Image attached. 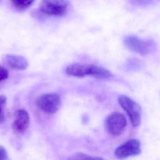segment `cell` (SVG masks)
I'll use <instances>...</instances> for the list:
<instances>
[{
  "mask_svg": "<svg viewBox=\"0 0 160 160\" xmlns=\"http://www.w3.org/2000/svg\"><path fill=\"white\" fill-rule=\"evenodd\" d=\"M141 150L140 141L137 139H131L119 146L115 150L114 155L119 159H125L139 154Z\"/></svg>",
  "mask_w": 160,
  "mask_h": 160,
  "instance_id": "6",
  "label": "cell"
},
{
  "mask_svg": "<svg viewBox=\"0 0 160 160\" xmlns=\"http://www.w3.org/2000/svg\"><path fill=\"white\" fill-rule=\"evenodd\" d=\"M118 102L126 112L129 121L134 127L139 125L141 119V108L133 99L126 95H121L118 98Z\"/></svg>",
  "mask_w": 160,
  "mask_h": 160,
  "instance_id": "2",
  "label": "cell"
},
{
  "mask_svg": "<svg viewBox=\"0 0 160 160\" xmlns=\"http://www.w3.org/2000/svg\"><path fill=\"white\" fill-rule=\"evenodd\" d=\"M130 3L137 6L145 7L151 4L152 2V0H128Z\"/></svg>",
  "mask_w": 160,
  "mask_h": 160,
  "instance_id": "13",
  "label": "cell"
},
{
  "mask_svg": "<svg viewBox=\"0 0 160 160\" xmlns=\"http://www.w3.org/2000/svg\"><path fill=\"white\" fill-rule=\"evenodd\" d=\"M4 59L8 66L15 70H24L28 66L26 59L19 55L7 54Z\"/></svg>",
  "mask_w": 160,
  "mask_h": 160,
  "instance_id": "8",
  "label": "cell"
},
{
  "mask_svg": "<svg viewBox=\"0 0 160 160\" xmlns=\"http://www.w3.org/2000/svg\"><path fill=\"white\" fill-rule=\"evenodd\" d=\"M34 0H11L12 6L18 11H22L27 9L33 3Z\"/></svg>",
  "mask_w": 160,
  "mask_h": 160,
  "instance_id": "11",
  "label": "cell"
},
{
  "mask_svg": "<svg viewBox=\"0 0 160 160\" xmlns=\"http://www.w3.org/2000/svg\"><path fill=\"white\" fill-rule=\"evenodd\" d=\"M36 104L46 114H53L59 110L61 104V98L57 93H46L38 97Z\"/></svg>",
  "mask_w": 160,
  "mask_h": 160,
  "instance_id": "3",
  "label": "cell"
},
{
  "mask_svg": "<svg viewBox=\"0 0 160 160\" xmlns=\"http://www.w3.org/2000/svg\"><path fill=\"white\" fill-rule=\"evenodd\" d=\"M9 71L5 68L0 66V82L8 78Z\"/></svg>",
  "mask_w": 160,
  "mask_h": 160,
  "instance_id": "14",
  "label": "cell"
},
{
  "mask_svg": "<svg viewBox=\"0 0 160 160\" xmlns=\"http://www.w3.org/2000/svg\"><path fill=\"white\" fill-rule=\"evenodd\" d=\"M68 0H42L39 11L46 15L61 17L66 15L69 10Z\"/></svg>",
  "mask_w": 160,
  "mask_h": 160,
  "instance_id": "1",
  "label": "cell"
},
{
  "mask_svg": "<svg viewBox=\"0 0 160 160\" xmlns=\"http://www.w3.org/2000/svg\"><path fill=\"white\" fill-rule=\"evenodd\" d=\"M8 159V154L6 149L0 146V160H5Z\"/></svg>",
  "mask_w": 160,
  "mask_h": 160,
  "instance_id": "15",
  "label": "cell"
},
{
  "mask_svg": "<svg viewBox=\"0 0 160 160\" xmlns=\"http://www.w3.org/2000/svg\"><path fill=\"white\" fill-rule=\"evenodd\" d=\"M29 124L28 112L23 109H18L14 113V120L12 123L13 131L18 134H23L28 129Z\"/></svg>",
  "mask_w": 160,
  "mask_h": 160,
  "instance_id": "7",
  "label": "cell"
},
{
  "mask_svg": "<svg viewBox=\"0 0 160 160\" xmlns=\"http://www.w3.org/2000/svg\"><path fill=\"white\" fill-rule=\"evenodd\" d=\"M88 64L74 63L68 66L65 69L66 73L71 76L84 78L88 76Z\"/></svg>",
  "mask_w": 160,
  "mask_h": 160,
  "instance_id": "9",
  "label": "cell"
},
{
  "mask_svg": "<svg viewBox=\"0 0 160 160\" xmlns=\"http://www.w3.org/2000/svg\"><path fill=\"white\" fill-rule=\"evenodd\" d=\"M88 76L97 79H107L112 77V73L107 69L94 64H88Z\"/></svg>",
  "mask_w": 160,
  "mask_h": 160,
  "instance_id": "10",
  "label": "cell"
},
{
  "mask_svg": "<svg viewBox=\"0 0 160 160\" xmlns=\"http://www.w3.org/2000/svg\"><path fill=\"white\" fill-rule=\"evenodd\" d=\"M127 125L125 116L119 112L110 114L105 121V127L108 132L112 136H118L124 131Z\"/></svg>",
  "mask_w": 160,
  "mask_h": 160,
  "instance_id": "5",
  "label": "cell"
},
{
  "mask_svg": "<svg viewBox=\"0 0 160 160\" xmlns=\"http://www.w3.org/2000/svg\"><path fill=\"white\" fill-rule=\"evenodd\" d=\"M76 158L78 159H101V158H98V157H92L90 156H88L87 154H78L76 155Z\"/></svg>",
  "mask_w": 160,
  "mask_h": 160,
  "instance_id": "16",
  "label": "cell"
},
{
  "mask_svg": "<svg viewBox=\"0 0 160 160\" xmlns=\"http://www.w3.org/2000/svg\"><path fill=\"white\" fill-rule=\"evenodd\" d=\"M124 42L129 49L142 56L149 54L155 48V44L152 40L141 39L132 35L126 36Z\"/></svg>",
  "mask_w": 160,
  "mask_h": 160,
  "instance_id": "4",
  "label": "cell"
},
{
  "mask_svg": "<svg viewBox=\"0 0 160 160\" xmlns=\"http://www.w3.org/2000/svg\"><path fill=\"white\" fill-rule=\"evenodd\" d=\"M6 97L0 95V124H2L5 121L4 108L6 104Z\"/></svg>",
  "mask_w": 160,
  "mask_h": 160,
  "instance_id": "12",
  "label": "cell"
}]
</instances>
